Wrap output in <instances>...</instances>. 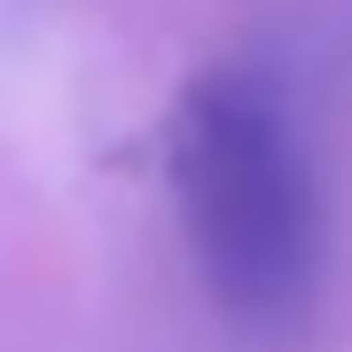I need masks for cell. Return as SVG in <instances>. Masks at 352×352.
I'll return each instance as SVG.
<instances>
[{
    "label": "cell",
    "instance_id": "6da1fadb",
    "mask_svg": "<svg viewBox=\"0 0 352 352\" xmlns=\"http://www.w3.org/2000/svg\"><path fill=\"white\" fill-rule=\"evenodd\" d=\"M173 196L204 289L258 337H289L321 298L329 219L305 126L251 63L188 78L173 110Z\"/></svg>",
    "mask_w": 352,
    "mask_h": 352
}]
</instances>
